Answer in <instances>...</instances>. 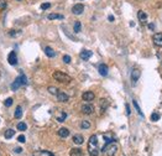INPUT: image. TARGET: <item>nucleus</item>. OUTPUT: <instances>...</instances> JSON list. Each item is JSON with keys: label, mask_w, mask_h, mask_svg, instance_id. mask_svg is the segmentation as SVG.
Returning <instances> with one entry per match:
<instances>
[{"label": "nucleus", "mask_w": 162, "mask_h": 156, "mask_svg": "<svg viewBox=\"0 0 162 156\" xmlns=\"http://www.w3.org/2000/svg\"><path fill=\"white\" fill-rule=\"evenodd\" d=\"M82 113L83 114H87V115H89V114H93L94 113V107L90 103L83 104L82 105Z\"/></svg>", "instance_id": "5"}, {"label": "nucleus", "mask_w": 162, "mask_h": 156, "mask_svg": "<svg viewBox=\"0 0 162 156\" xmlns=\"http://www.w3.org/2000/svg\"><path fill=\"white\" fill-rule=\"evenodd\" d=\"M14 151H15V153H16V154H20V153H21V151H22V149H21V148H16L15 150H14Z\"/></svg>", "instance_id": "37"}, {"label": "nucleus", "mask_w": 162, "mask_h": 156, "mask_svg": "<svg viewBox=\"0 0 162 156\" xmlns=\"http://www.w3.org/2000/svg\"><path fill=\"white\" fill-rule=\"evenodd\" d=\"M118 149L119 146L117 143H109V144H105V146L103 148V153L105 154V156H115L118 153Z\"/></svg>", "instance_id": "2"}, {"label": "nucleus", "mask_w": 162, "mask_h": 156, "mask_svg": "<svg viewBox=\"0 0 162 156\" xmlns=\"http://www.w3.org/2000/svg\"><path fill=\"white\" fill-rule=\"evenodd\" d=\"M81 29H82L81 22L79 21H76L74 22V26H73V31H74L76 34H78V32H81Z\"/></svg>", "instance_id": "22"}, {"label": "nucleus", "mask_w": 162, "mask_h": 156, "mask_svg": "<svg viewBox=\"0 0 162 156\" xmlns=\"http://www.w3.org/2000/svg\"><path fill=\"white\" fill-rule=\"evenodd\" d=\"M57 99H58V102H61V103H67L69 100V97L67 93H64V92H58Z\"/></svg>", "instance_id": "11"}, {"label": "nucleus", "mask_w": 162, "mask_h": 156, "mask_svg": "<svg viewBox=\"0 0 162 156\" xmlns=\"http://www.w3.org/2000/svg\"><path fill=\"white\" fill-rule=\"evenodd\" d=\"M8 61H9V63H10L11 66H16V65H17V56H16L15 51H12V52L9 53Z\"/></svg>", "instance_id": "10"}, {"label": "nucleus", "mask_w": 162, "mask_h": 156, "mask_svg": "<svg viewBox=\"0 0 162 156\" xmlns=\"http://www.w3.org/2000/svg\"><path fill=\"white\" fill-rule=\"evenodd\" d=\"M17 141H20V143H25L26 141V137L24 135H20L19 137H17Z\"/></svg>", "instance_id": "35"}, {"label": "nucleus", "mask_w": 162, "mask_h": 156, "mask_svg": "<svg viewBox=\"0 0 162 156\" xmlns=\"http://www.w3.org/2000/svg\"><path fill=\"white\" fill-rule=\"evenodd\" d=\"M20 32L19 31H16V30H10L9 31V36H11V37H14V36H17Z\"/></svg>", "instance_id": "31"}, {"label": "nucleus", "mask_w": 162, "mask_h": 156, "mask_svg": "<svg viewBox=\"0 0 162 156\" xmlns=\"http://www.w3.org/2000/svg\"><path fill=\"white\" fill-rule=\"evenodd\" d=\"M98 71L100 73V76H103V77L108 76V66L104 65V63H100L99 67H98Z\"/></svg>", "instance_id": "12"}, {"label": "nucleus", "mask_w": 162, "mask_h": 156, "mask_svg": "<svg viewBox=\"0 0 162 156\" xmlns=\"http://www.w3.org/2000/svg\"><path fill=\"white\" fill-rule=\"evenodd\" d=\"M26 128H27V125L25 123H19L17 124V130H20V131H25Z\"/></svg>", "instance_id": "27"}, {"label": "nucleus", "mask_w": 162, "mask_h": 156, "mask_svg": "<svg viewBox=\"0 0 162 156\" xmlns=\"http://www.w3.org/2000/svg\"><path fill=\"white\" fill-rule=\"evenodd\" d=\"M12 105V98H8L5 100V107H11Z\"/></svg>", "instance_id": "34"}, {"label": "nucleus", "mask_w": 162, "mask_h": 156, "mask_svg": "<svg viewBox=\"0 0 162 156\" xmlns=\"http://www.w3.org/2000/svg\"><path fill=\"white\" fill-rule=\"evenodd\" d=\"M81 128H82V129H89V128H90V123L88 120H83L81 123Z\"/></svg>", "instance_id": "25"}, {"label": "nucleus", "mask_w": 162, "mask_h": 156, "mask_svg": "<svg viewBox=\"0 0 162 156\" xmlns=\"http://www.w3.org/2000/svg\"><path fill=\"white\" fill-rule=\"evenodd\" d=\"M45 53L47 55L48 57H54V56H56V52H54L51 47H48V46H47V47H45Z\"/></svg>", "instance_id": "20"}, {"label": "nucleus", "mask_w": 162, "mask_h": 156, "mask_svg": "<svg viewBox=\"0 0 162 156\" xmlns=\"http://www.w3.org/2000/svg\"><path fill=\"white\" fill-rule=\"evenodd\" d=\"M109 21H114V16L113 15H109Z\"/></svg>", "instance_id": "40"}, {"label": "nucleus", "mask_w": 162, "mask_h": 156, "mask_svg": "<svg viewBox=\"0 0 162 156\" xmlns=\"http://www.w3.org/2000/svg\"><path fill=\"white\" fill-rule=\"evenodd\" d=\"M92 55H93V52L89 51V50H83V51L81 52L79 56H81V58H82V59H84V61H87L88 58H90V57H92Z\"/></svg>", "instance_id": "13"}, {"label": "nucleus", "mask_w": 162, "mask_h": 156, "mask_svg": "<svg viewBox=\"0 0 162 156\" xmlns=\"http://www.w3.org/2000/svg\"><path fill=\"white\" fill-rule=\"evenodd\" d=\"M160 118H161V115H160L159 113H152V115H151V120H152V121H157Z\"/></svg>", "instance_id": "29"}, {"label": "nucleus", "mask_w": 162, "mask_h": 156, "mask_svg": "<svg viewBox=\"0 0 162 156\" xmlns=\"http://www.w3.org/2000/svg\"><path fill=\"white\" fill-rule=\"evenodd\" d=\"M69 155H71V156H84V154H83L82 149H79V148L72 149V150H71V153H69Z\"/></svg>", "instance_id": "16"}, {"label": "nucleus", "mask_w": 162, "mask_h": 156, "mask_svg": "<svg viewBox=\"0 0 162 156\" xmlns=\"http://www.w3.org/2000/svg\"><path fill=\"white\" fill-rule=\"evenodd\" d=\"M83 11H84V5H83V4H76V5L72 8V12L74 14V15H81Z\"/></svg>", "instance_id": "9"}, {"label": "nucleus", "mask_w": 162, "mask_h": 156, "mask_svg": "<svg viewBox=\"0 0 162 156\" xmlns=\"http://www.w3.org/2000/svg\"><path fill=\"white\" fill-rule=\"evenodd\" d=\"M26 83H27V78H26V76H25V75H20V76L17 77L16 79L11 83V90L15 92V90L19 89L21 86H24V84H26Z\"/></svg>", "instance_id": "4"}, {"label": "nucleus", "mask_w": 162, "mask_h": 156, "mask_svg": "<svg viewBox=\"0 0 162 156\" xmlns=\"http://www.w3.org/2000/svg\"><path fill=\"white\" fill-rule=\"evenodd\" d=\"M99 104H100V109H101V112H105L106 109H108V107H109V102H108V99H105V98L100 99Z\"/></svg>", "instance_id": "15"}, {"label": "nucleus", "mask_w": 162, "mask_h": 156, "mask_svg": "<svg viewBox=\"0 0 162 156\" xmlns=\"http://www.w3.org/2000/svg\"><path fill=\"white\" fill-rule=\"evenodd\" d=\"M66 119H67V113L64 112V110H61V112H59V114L57 115V120L59 123H63Z\"/></svg>", "instance_id": "18"}, {"label": "nucleus", "mask_w": 162, "mask_h": 156, "mask_svg": "<svg viewBox=\"0 0 162 156\" xmlns=\"http://www.w3.org/2000/svg\"><path fill=\"white\" fill-rule=\"evenodd\" d=\"M104 140H105V144H109V143H113V141H115L112 135H109V134H105L104 135Z\"/></svg>", "instance_id": "26"}, {"label": "nucleus", "mask_w": 162, "mask_h": 156, "mask_svg": "<svg viewBox=\"0 0 162 156\" xmlns=\"http://www.w3.org/2000/svg\"><path fill=\"white\" fill-rule=\"evenodd\" d=\"M88 153L90 156H98L99 155V146H98V137L97 135H92L88 141Z\"/></svg>", "instance_id": "1"}, {"label": "nucleus", "mask_w": 162, "mask_h": 156, "mask_svg": "<svg viewBox=\"0 0 162 156\" xmlns=\"http://www.w3.org/2000/svg\"><path fill=\"white\" fill-rule=\"evenodd\" d=\"M22 117V109H21V107L19 105V107H16V109H15V118L16 119H20Z\"/></svg>", "instance_id": "23"}, {"label": "nucleus", "mask_w": 162, "mask_h": 156, "mask_svg": "<svg viewBox=\"0 0 162 156\" xmlns=\"http://www.w3.org/2000/svg\"><path fill=\"white\" fill-rule=\"evenodd\" d=\"M137 17L140 19V21L142 22V24H145L146 22V20H147V14L145 12V11H142V10H140L137 12Z\"/></svg>", "instance_id": "17"}, {"label": "nucleus", "mask_w": 162, "mask_h": 156, "mask_svg": "<svg viewBox=\"0 0 162 156\" xmlns=\"http://www.w3.org/2000/svg\"><path fill=\"white\" fill-rule=\"evenodd\" d=\"M14 135H15V130L9 129V130L5 131V139H10V137H12Z\"/></svg>", "instance_id": "24"}, {"label": "nucleus", "mask_w": 162, "mask_h": 156, "mask_svg": "<svg viewBox=\"0 0 162 156\" xmlns=\"http://www.w3.org/2000/svg\"><path fill=\"white\" fill-rule=\"evenodd\" d=\"M73 143L77 144V145H82L83 143H84V137H83L81 134H76L74 136H73Z\"/></svg>", "instance_id": "14"}, {"label": "nucleus", "mask_w": 162, "mask_h": 156, "mask_svg": "<svg viewBox=\"0 0 162 156\" xmlns=\"http://www.w3.org/2000/svg\"><path fill=\"white\" fill-rule=\"evenodd\" d=\"M5 8H6V1L0 0V9H5Z\"/></svg>", "instance_id": "36"}, {"label": "nucleus", "mask_w": 162, "mask_h": 156, "mask_svg": "<svg viewBox=\"0 0 162 156\" xmlns=\"http://www.w3.org/2000/svg\"><path fill=\"white\" fill-rule=\"evenodd\" d=\"M58 135L61 137H67L69 135V130L67 129V128H61V129L58 130Z\"/></svg>", "instance_id": "19"}, {"label": "nucleus", "mask_w": 162, "mask_h": 156, "mask_svg": "<svg viewBox=\"0 0 162 156\" xmlns=\"http://www.w3.org/2000/svg\"><path fill=\"white\" fill-rule=\"evenodd\" d=\"M63 62L67 63V65H68V63H71V57H69L68 55H64V56H63Z\"/></svg>", "instance_id": "32"}, {"label": "nucleus", "mask_w": 162, "mask_h": 156, "mask_svg": "<svg viewBox=\"0 0 162 156\" xmlns=\"http://www.w3.org/2000/svg\"><path fill=\"white\" fill-rule=\"evenodd\" d=\"M126 114L128 115H130V107H129L128 104H126Z\"/></svg>", "instance_id": "38"}, {"label": "nucleus", "mask_w": 162, "mask_h": 156, "mask_svg": "<svg viewBox=\"0 0 162 156\" xmlns=\"http://www.w3.org/2000/svg\"><path fill=\"white\" fill-rule=\"evenodd\" d=\"M149 29H150V30H154V29H155L154 24H149Z\"/></svg>", "instance_id": "39"}, {"label": "nucleus", "mask_w": 162, "mask_h": 156, "mask_svg": "<svg viewBox=\"0 0 162 156\" xmlns=\"http://www.w3.org/2000/svg\"><path fill=\"white\" fill-rule=\"evenodd\" d=\"M94 98H95V94L93 92H84V93L82 94V99L85 100L87 103H90L92 100H94Z\"/></svg>", "instance_id": "7"}, {"label": "nucleus", "mask_w": 162, "mask_h": 156, "mask_svg": "<svg viewBox=\"0 0 162 156\" xmlns=\"http://www.w3.org/2000/svg\"><path fill=\"white\" fill-rule=\"evenodd\" d=\"M152 41H154L155 46L157 47H162V34L161 32H156L152 36Z\"/></svg>", "instance_id": "6"}, {"label": "nucleus", "mask_w": 162, "mask_h": 156, "mask_svg": "<svg viewBox=\"0 0 162 156\" xmlns=\"http://www.w3.org/2000/svg\"><path fill=\"white\" fill-rule=\"evenodd\" d=\"M52 77H53L57 82H61V83H69V82L72 81V78H71V77H69L68 75H66V73L61 72V71H56V72H53Z\"/></svg>", "instance_id": "3"}, {"label": "nucleus", "mask_w": 162, "mask_h": 156, "mask_svg": "<svg viewBox=\"0 0 162 156\" xmlns=\"http://www.w3.org/2000/svg\"><path fill=\"white\" fill-rule=\"evenodd\" d=\"M48 19H50V20H54V19L62 20V19H63V15H61V14H50V15H48Z\"/></svg>", "instance_id": "21"}, {"label": "nucleus", "mask_w": 162, "mask_h": 156, "mask_svg": "<svg viewBox=\"0 0 162 156\" xmlns=\"http://www.w3.org/2000/svg\"><path fill=\"white\" fill-rule=\"evenodd\" d=\"M134 105H135V108H136V110H137V113L140 114L141 117H143V114H142V112L140 110V107H139V105H137V103H136V100H134Z\"/></svg>", "instance_id": "33"}, {"label": "nucleus", "mask_w": 162, "mask_h": 156, "mask_svg": "<svg viewBox=\"0 0 162 156\" xmlns=\"http://www.w3.org/2000/svg\"><path fill=\"white\" fill-rule=\"evenodd\" d=\"M17 1H20V0H17Z\"/></svg>", "instance_id": "41"}, {"label": "nucleus", "mask_w": 162, "mask_h": 156, "mask_svg": "<svg viewBox=\"0 0 162 156\" xmlns=\"http://www.w3.org/2000/svg\"><path fill=\"white\" fill-rule=\"evenodd\" d=\"M51 8V4L50 3H43V4H41V9L42 10H47V9Z\"/></svg>", "instance_id": "30"}, {"label": "nucleus", "mask_w": 162, "mask_h": 156, "mask_svg": "<svg viewBox=\"0 0 162 156\" xmlns=\"http://www.w3.org/2000/svg\"><path fill=\"white\" fill-rule=\"evenodd\" d=\"M139 78H140V70H139V68H134L132 72H131V83H132V86L136 84Z\"/></svg>", "instance_id": "8"}, {"label": "nucleus", "mask_w": 162, "mask_h": 156, "mask_svg": "<svg viewBox=\"0 0 162 156\" xmlns=\"http://www.w3.org/2000/svg\"><path fill=\"white\" fill-rule=\"evenodd\" d=\"M48 92H50L51 94H54V95H57V94H58V89L56 88V87H52V86L48 87Z\"/></svg>", "instance_id": "28"}]
</instances>
